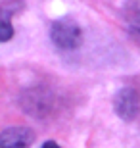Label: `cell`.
Listing matches in <instances>:
<instances>
[{"label": "cell", "mask_w": 140, "mask_h": 148, "mask_svg": "<svg viewBox=\"0 0 140 148\" xmlns=\"http://www.w3.org/2000/svg\"><path fill=\"white\" fill-rule=\"evenodd\" d=\"M50 37H52V42L61 50H77L83 44L81 27L69 17H61V19L54 21Z\"/></svg>", "instance_id": "obj_1"}, {"label": "cell", "mask_w": 140, "mask_h": 148, "mask_svg": "<svg viewBox=\"0 0 140 148\" xmlns=\"http://www.w3.org/2000/svg\"><path fill=\"white\" fill-rule=\"evenodd\" d=\"M115 112L121 119L125 121H132L138 115V110H140V98H138V92H136L135 88H121L115 96Z\"/></svg>", "instance_id": "obj_2"}, {"label": "cell", "mask_w": 140, "mask_h": 148, "mask_svg": "<svg viewBox=\"0 0 140 148\" xmlns=\"http://www.w3.org/2000/svg\"><path fill=\"white\" fill-rule=\"evenodd\" d=\"M35 143V133L29 127H8L0 135V148H29Z\"/></svg>", "instance_id": "obj_3"}, {"label": "cell", "mask_w": 140, "mask_h": 148, "mask_svg": "<svg viewBox=\"0 0 140 148\" xmlns=\"http://www.w3.org/2000/svg\"><path fill=\"white\" fill-rule=\"evenodd\" d=\"M123 21L130 37L140 42V0H129L123 10Z\"/></svg>", "instance_id": "obj_4"}, {"label": "cell", "mask_w": 140, "mask_h": 148, "mask_svg": "<svg viewBox=\"0 0 140 148\" xmlns=\"http://www.w3.org/2000/svg\"><path fill=\"white\" fill-rule=\"evenodd\" d=\"M12 35H14V27H12L10 23V16L8 14H4L2 16V31H0V40L2 42H6V40H10Z\"/></svg>", "instance_id": "obj_5"}, {"label": "cell", "mask_w": 140, "mask_h": 148, "mask_svg": "<svg viewBox=\"0 0 140 148\" xmlns=\"http://www.w3.org/2000/svg\"><path fill=\"white\" fill-rule=\"evenodd\" d=\"M42 148H59V146L54 143V140H46V143L42 144Z\"/></svg>", "instance_id": "obj_6"}]
</instances>
